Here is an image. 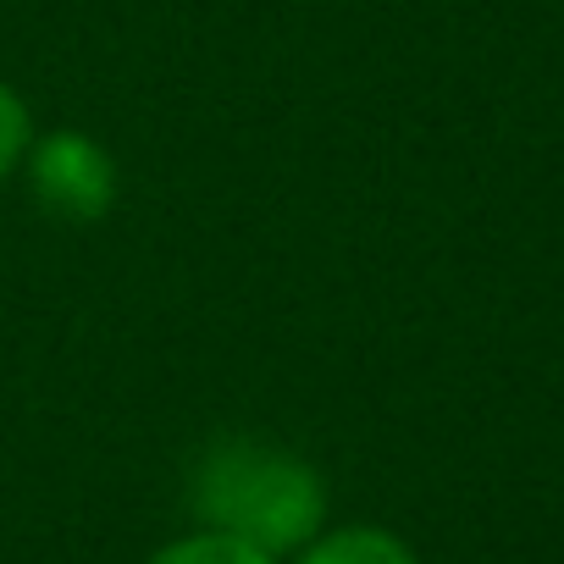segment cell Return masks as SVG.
I'll return each instance as SVG.
<instances>
[{"instance_id":"cell-4","label":"cell","mask_w":564,"mask_h":564,"mask_svg":"<svg viewBox=\"0 0 564 564\" xmlns=\"http://www.w3.org/2000/svg\"><path fill=\"white\" fill-rule=\"evenodd\" d=\"M150 564H271V553H260L249 542H232V536H216V531H199L188 542L161 547Z\"/></svg>"},{"instance_id":"cell-1","label":"cell","mask_w":564,"mask_h":564,"mask_svg":"<svg viewBox=\"0 0 564 564\" xmlns=\"http://www.w3.org/2000/svg\"><path fill=\"white\" fill-rule=\"evenodd\" d=\"M194 514L205 531L289 553L322 525V481L311 465L265 443H216L194 470Z\"/></svg>"},{"instance_id":"cell-5","label":"cell","mask_w":564,"mask_h":564,"mask_svg":"<svg viewBox=\"0 0 564 564\" xmlns=\"http://www.w3.org/2000/svg\"><path fill=\"white\" fill-rule=\"evenodd\" d=\"M23 150H29V111H23V100L7 84H0V177L18 166Z\"/></svg>"},{"instance_id":"cell-3","label":"cell","mask_w":564,"mask_h":564,"mask_svg":"<svg viewBox=\"0 0 564 564\" xmlns=\"http://www.w3.org/2000/svg\"><path fill=\"white\" fill-rule=\"evenodd\" d=\"M305 564H415V553H410L399 536L360 525V531H338V536L316 542V547L305 553Z\"/></svg>"},{"instance_id":"cell-2","label":"cell","mask_w":564,"mask_h":564,"mask_svg":"<svg viewBox=\"0 0 564 564\" xmlns=\"http://www.w3.org/2000/svg\"><path fill=\"white\" fill-rule=\"evenodd\" d=\"M34 194L67 221H95L117 199V172L100 144L78 133H51L34 150Z\"/></svg>"}]
</instances>
